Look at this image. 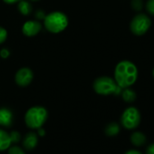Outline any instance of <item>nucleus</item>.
Masks as SVG:
<instances>
[{"label":"nucleus","mask_w":154,"mask_h":154,"mask_svg":"<svg viewBox=\"0 0 154 154\" xmlns=\"http://www.w3.org/2000/svg\"><path fill=\"white\" fill-rule=\"evenodd\" d=\"M151 26V20L149 17L143 13L136 15L130 23V29L135 35L140 36L145 35Z\"/></svg>","instance_id":"nucleus-5"},{"label":"nucleus","mask_w":154,"mask_h":154,"mask_svg":"<svg viewBox=\"0 0 154 154\" xmlns=\"http://www.w3.org/2000/svg\"><path fill=\"white\" fill-rule=\"evenodd\" d=\"M48 118L47 110L40 105H35L29 108L25 113V123L26 125L34 131L44 126Z\"/></svg>","instance_id":"nucleus-3"},{"label":"nucleus","mask_w":154,"mask_h":154,"mask_svg":"<svg viewBox=\"0 0 154 154\" xmlns=\"http://www.w3.org/2000/svg\"><path fill=\"white\" fill-rule=\"evenodd\" d=\"M121 95H122V98L124 102L128 103H133L135 100H136V93L134 90L131 89L130 87H127V88H124L122 90V93H121Z\"/></svg>","instance_id":"nucleus-13"},{"label":"nucleus","mask_w":154,"mask_h":154,"mask_svg":"<svg viewBox=\"0 0 154 154\" xmlns=\"http://www.w3.org/2000/svg\"><path fill=\"white\" fill-rule=\"evenodd\" d=\"M140 122V113L136 107L126 108L121 116V124L126 130H134Z\"/></svg>","instance_id":"nucleus-6"},{"label":"nucleus","mask_w":154,"mask_h":154,"mask_svg":"<svg viewBox=\"0 0 154 154\" xmlns=\"http://www.w3.org/2000/svg\"><path fill=\"white\" fill-rule=\"evenodd\" d=\"M34 79L33 71L28 67H22L20 68L15 75V82L20 87H26L28 86Z\"/></svg>","instance_id":"nucleus-7"},{"label":"nucleus","mask_w":154,"mask_h":154,"mask_svg":"<svg viewBox=\"0 0 154 154\" xmlns=\"http://www.w3.org/2000/svg\"><path fill=\"white\" fill-rule=\"evenodd\" d=\"M8 154H26V151L24 148L12 144L8 149Z\"/></svg>","instance_id":"nucleus-16"},{"label":"nucleus","mask_w":154,"mask_h":154,"mask_svg":"<svg viewBox=\"0 0 154 154\" xmlns=\"http://www.w3.org/2000/svg\"><path fill=\"white\" fill-rule=\"evenodd\" d=\"M138 74V68L132 62L122 60L119 62L114 68L113 79L122 89H124L131 87L136 83Z\"/></svg>","instance_id":"nucleus-1"},{"label":"nucleus","mask_w":154,"mask_h":154,"mask_svg":"<svg viewBox=\"0 0 154 154\" xmlns=\"http://www.w3.org/2000/svg\"><path fill=\"white\" fill-rule=\"evenodd\" d=\"M121 131V127L117 122H111L105 127V134L109 137H114L119 134Z\"/></svg>","instance_id":"nucleus-15"},{"label":"nucleus","mask_w":154,"mask_h":154,"mask_svg":"<svg viewBox=\"0 0 154 154\" xmlns=\"http://www.w3.org/2000/svg\"><path fill=\"white\" fill-rule=\"evenodd\" d=\"M124 154H142V153L140 151L137 150V149H129Z\"/></svg>","instance_id":"nucleus-26"},{"label":"nucleus","mask_w":154,"mask_h":154,"mask_svg":"<svg viewBox=\"0 0 154 154\" xmlns=\"http://www.w3.org/2000/svg\"><path fill=\"white\" fill-rule=\"evenodd\" d=\"M30 1H33V2H36V1H40V0H30Z\"/></svg>","instance_id":"nucleus-27"},{"label":"nucleus","mask_w":154,"mask_h":154,"mask_svg":"<svg viewBox=\"0 0 154 154\" xmlns=\"http://www.w3.org/2000/svg\"><path fill=\"white\" fill-rule=\"evenodd\" d=\"M39 136L35 131H30L23 138V148L26 150H33L38 144Z\"/></svg>","instance_id":"nucleus-9"},{"label":"nucleus","mask_w":154,"mask_h":154,"mask_svg":"<svg viewBox=\"0 0 154 154\" xmlns=\"http://www.w3.org/2000/svg\"><path fill=\"white\" fill-rule=\"evenodd\" d=\"M147 138L145 136L144 133H142L141 131H134L131 135V141L132 143V145L136 146V147H140L142 145H144L146 143Z\"/></svg>","instance_id":"nucleus-12"},{"label":"nucleus","mask_w":154,"mask_h":154,"mask_svg":"<svg viewBox=\"0 0 154 154\" xmlns=\"http://www.w3.org/2000/svg\"><path fill=\"white\" fill-rule=\"evenodd\" d=\"M36 133H37V135L39 137H43V136L45 135V129L43 127H41V128H39V129L36 130Z\"/></svg>","instance_id":"nucleus-24"},{"label":"nucleus","mask_w":154,"mask_h":154,"mask_svg":"<svg viewBox=\"0 0 154 154\" xmlns=\"http://www.w3.org/2000/svg\"><path fill=\"white\" fill-rule=\"evenodd\" d=\"M3 1L6 3V4H8V5H14V4H17L21 0H3Z\"/></svg>","instance_id":"nucleus-25"},{"label":"nucleus","mask_w":154,"mask_h":154,"mask_svg":"<svg viewBox=\"0 0 154 154\" xmlns=\"http://www.w3.org/2000/svg\"><path fill=\"white\" fill-rule=\"evenodd\" d=\"M146 154H154V143H151L146 149Z\"/></svg>","instance_id":"nucleus-23"},{"label":"nucleus","mask_w":154,"mask_h":154,"mask_svg":"<svg viewBox=\"0 0 154 154\" xmlns=\"http://www.w3.org/2000/svg\"><path fill=\"white\" fill-rule=\"evenodd\" d=\"M69 20L67 16L61 11H54L45 15L44 18L45 28L52 34H59L66 29Z\"/></svg>","instance_id":"nucleus-2"},{"label":"nucleus","mask_w":154,"mask_h":154,"mask_svg":"<svg viewBox=\"0 0 154 154\" xmlns=\"http://www.w3.org/2000/svg\"><path fill=\"white\" fill-rule=\"evenodd\" d=\"M9 135H10L12 144H17L22 140V136H21L20 132L17 131H12L11 132H9Z\"/></svg>","instance_id":"nucleus-18"},{"label":"nucleus","mask_w":154,"mask_h":154,"mask_svg":"<svg viewBox=\"0 0 154 154\" xmlns=\"http://www.w3.org/2000/svg\"><path fill=\"white\" fill-rule=\"evenodd\" d=\"M131 7L134 11L140 12L143 8V0H131Z\"/></svg>","instance_id":"nucleus-17"},{"label":"nucleus","mask_w":154,"mask_h":154,"mask_svg":"<svg viewBox=\"0 0 154 154\" xmlns=\"http://www.w3.org/2000/svg\"><path fill=\"white\" fill-rule=\"evenodd\" d=\"M12 145L9 132L0 128V151H6Z\"/></svg>","instance_id":"nucleus-11"},{"label":"nucleus","mask_w":154,"mask_h":154,"mask_svg":"<svg viewBox=\"0 0 154 154\" xmlns=\"http://www.w3.org/2000/svg\"><path fill=\"white\" fill-rule=\"evenodd\" d=\"M145 8H146L147 12L150 16L154 17V0H148V1L146 2Z\"/></svg>","instance_id":"nucleus-19"},{"label":"nucleus","mask_w":154,"mask_h":154,"mask_svg":"<svg viewBox=\"0 0 154 154\" xmlns=\"http://www.w3.org/2000/svg\"><path fill=\"white\" fill-rule=\"evenodd\" d=\"M14 114L12 111L8 108H0V126L4 128H8L13 124Z\"/></svg>","instance_id":"nucleus-10"},{"label":"nucleus","mask_w":154,"mask_h":154,"mask_svg":"<svg viewBox=\"0 0 154 154\" xmlns=\"http://www.w3.org/2000/svg\"><path fill=\"white\" fill-rule=\"evenodd\" d=\"M45 17V12H44V11H42V10H38V11L35 13V18H37V19H38V21H39V20H41V19H43V20H44Z\"/></svg>","instance_id":"nucleus-22"},{"label":"nucleus","mask_w":154,"mask_h":154,"mask_svg":"<svg viewBox=\"0 0 154 154\" xmlns=\"http://www.w3.org/2000/svg\"><path fill=\"white\" fill-rule=\"evenodd\" d=\"M152 75H153V77H154V68H153V70H152Z\"/></svg>","instance_id":"nucleus-28"},{"label":"nucleus","mask_w":154,"mask_h":154,"mask_svg":"<svg viewBox=\"0 0 154 154\" xmlns=\"http://www.w3.org/2000/svg\"><path fill=\"white\" fill-rule=\"evenodd\" d=\"M17 9L21 15L27 17L32 12V6L27 0H21L17 3Z\"/></svg>","instance_id":"nucleus-14"},{"label":"nucleus","mask_w":154,"mask_h":154,"mask_svg":"<svg viewBox=\"0 0 154 154\" xmlns=\"http://www.w3.org/2000/svg\"><path fill=\"white\" fill-rule=\"evenodd\" d=\"M43 28V25L38 20H27L22 26V33L27 37L37 35Z\"/></svg>","instance_id":"nucleus-8"},{"label":"nucleus","mask_w":154,"mask_h":154,"mask_svg":"<svg viewBox=\"0 0 154 154\" xmlns=\"http://www.w3.org/2000/svg\"><path fill=\"white\" fill-rule=\"evenodd\" d=\"M7 38H8V31L6 30V28L0 26V45L3 44L7 40Z\"/></svg>","instance_id":"nucleus-20"},{"label":"nucleus","mask_w":154,"mask_h":154,"mask_svg":"<svg viewBox=\"0 0 154 154\" xmlns=\"http://www.w3.org/2000/svg\"><path fill=\"white\" fill-rule=\"evenodd\" d=\"M10 56V51L8 48H2L0 50V57L3 59H7Z\"/></svg>","instance_id":"nucleus-21"},{"label":"nucleus","mask_w":154,"mask_h":154,"mask_svg":"<svg viewBox=\"0 0 154 154\" xmlns=\"http://www.w3.org/2000/svg\"><path fill=\"white\" fill-rule=\"evenodd\" d=\"M93 88L99 95H120L122 88L116 84L113 78L109 76H101L96 78L94 82Z\"/></svg>","instance_id":"nucleus-4"}]
</instances>
